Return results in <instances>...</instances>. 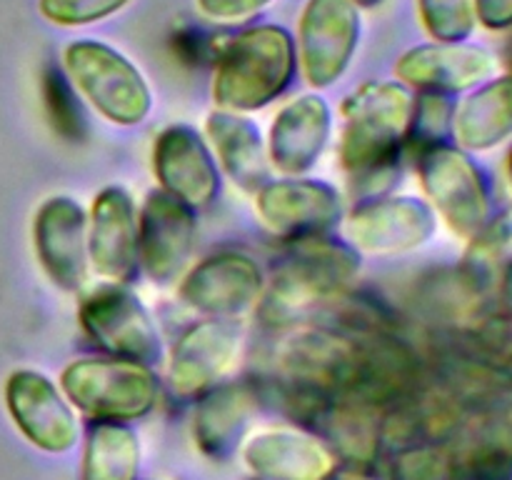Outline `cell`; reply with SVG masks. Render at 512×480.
I'll list each match as a JSON object with an SVG mask.
<instances>
[{
    "label": "cell",
    "instance_id": "cell-1",
    "mask_svg": "<svg viewBox=\"0 0 512 480\" xmlns=\"http://www.w3.org/2000/svg\"><path fill=\"white\" fill-rule=\"evenodd\" d=\"M410 110L413 95L403 83L370 80L345 98L340 160L353 188L368 200L378 198L400 175Z\"/></svg>",
    "mask_w": 512,
    "mask_h": 480
},
{
    "label": "cell",
    "instance_id": "cell-2",
    "mask_svg": "<svg viewBox=\"0 0 512 480\" xmlns=\"http://www.w3.org/2000/svg\"><path fill=\"white\" fill-rule=\"evenodd\" d=\"M298 70V50L283 25H253L225 43L215 60L213 98L223 110H260L288 90Z\"/></svg>",
    "mask_w": 512,
    "mask_h": 480
},
{
    "label": "cell",
    "instance_id": "cell-3",
    "mask_svg": "<svg viewBox=\"0 0 512 480\" xmlns=\"http://www.w3.org/2000/svg\"><path fill=\"white\" fill-rule=\"evenodd\" d=\"M60 390L93 423H133L158 403L150 365L125 358H80L60 375Z\"/></svg>",
    "mask_w": 512,
    "mask_h": 480
},
{
    "label": "cell",
    "instance_id": "cell-4",
    "mask_svg": "<svg viewBox=\"0 0 512 480\" xmlns=\"http://www.w3.org/2000/svg\"><path fill=\"white\" fill-rule=\"evenodd\" d=\"M360 258L348 243L313 235L290 240L288 253L280 258L273 288L265 308L273 318H293L318 303H333L355 280Z\"/></svg>",
    "mask_w": 512,
    "mask_h": 480
},
{
    "label": "cell",
    "instance_id": "cell-5",
    "mask_svg": "<svg viewBox=\"0 0 512 480\" xmlns=\"http://www.w3.org/2000/svg\"><path fill=\"white\" fill-rule=\"evenodd\" d=\"M63 68L73 88L115 125H138L153 108L143 73L103 40H73L63 50Z\"/></svg>",
    "mask_w": 512,
    "mask_h": 480
},
{
    "label": "cell",
    "instance_id": "cell-6",
    "mask_svg": "<svg viewBox=\"0 0 512 480\" xmlns=\"http://www.w3.org/2000/svg\"><path fill=\"white\" fill-rule=\"evenodd\" d=\"M430 208L458 238L473 240L493 218L490 180L468 150L435 145L413 160Z\"/></svg>",
    "mask_w": 512,
    "mask_h": 480
},
{
    "label": "cell",
    "instance_id": "cell-7",
    "mask_svg": "<svg viewBox=\"0 0 512 480\" xmlns=\"http://www.w3.org/2000/svg\"><path fill=\"white\" fill-rule=\"evenodd\" d=\"M360 43V10L350 0H308L298 23V63L313 88L343 78Z\"/></svg>",
    "mask_w": 512,
    "mask_h": 480
},
{
    "label": "cell",
    "instance_id": "cell-8",
    "mask_svg": "<svg viewBox=\"0 0 512 480\" xmlns=\"http://www.w3.org/2000/svg\"><path fill=\"white\" fill-rule=\"evenodd\" d=\"M3 395L10 420L30 445L53 455L75 448L80 438L78 415L48 375L30 368L13 370Z\"/></svg>",
    "mask_w": 512,
    "mask_h": 480
},
{
    "label": "cell",
    "instance_id": "cell-9",
    "mask_svg": "<svg viewBox=\"0 0 512 480\" xmlns=\"http://www.w3.org/2000/svg\"><path fill=\"white\" fill-rule=\"evenodd\" d=\"M80 323L93 343L113 358L145 365L160 358V335L148 308L120 283L93 290L80 303Z\"/></svg>",
    "mask_w": 512,
    "mask_h": 480
},
{
    "label": "cell",
    "instance_id": "cell-10",
    "mask_svg": "<svg viewBox=\"0 0 512 480\" xmlns=\"http://www.w3.org/2000/svg\"><path fill=\"white\" fill-rule=\"evenodd\" d=\"M495 68V55L483 45L470 40H430L405 50L395 63V75L405 88H415L418 93L458 95L493 78Z\"/></svg>",
    "mask_w": 512,
    "mask_h": 480
},
{
    "label": "cell",
    "instance_id": "cell-11",
    "mask_svg": "<svg viewBox=\"0 0 512 480\" xmlns=\"http://www.w3.org/2000/svg\"><path fill=\"white\" fill-rule=\"evenodd\" d=\"M260 220L288 240L328 235L343 215L333 185L308 178H285L263 183L255 195Z\"/></svg>",
    "mask_w": 512,
    "mask_h": 480
},
{
    "label": "cell",
    "instance_id": "cell-12",
    "mask_svg": "<svg viewBox=\"0 0 512 480\" xmlns=\"http://www.w3.org/2000/svg\"><path fill=\"white\" fill-rule=\"evenodd\" d=\"M195 243V215L190 205L165 190L148 195L138 215V263L158 285L178 280Z\"/></svg>",
    "mask_w": 512,
    "mask_h": 480
},
{
    "label": "cell",
    "instance_id": "cell-13",
    "mask_svg": "<svg viewBox=\"0 0 512 480\" xmlns=\"http://www.w3.org/2000/svg\"><path fill=\"white\" fill-rule=\"evenodd\" d=\"M263 295V273L243 253H218L200 260L180 285V298L210 318L233 320Z\"/></svg>",
    "mask_w": 512,
    "mask_h": 480
},
{
    "label": "cell",
    "instance_id": "cell-14",
    "mask_svg": "<svg viewBox=\"0 0 512 480\" xmlns=\"http://www.w3.org/2000/svg\"><path fill=\"white\" fill-rule=\"evenodd\" d=\"M240 355V328L233 320L210 318L190 328L170 355V388L180 398H200L223 383Z\"/></svg>",
    "mask_w": 512,
    "mask_h": 480
},
{
    "label": "cell",
    "instance_id": "cell-15",
    "mask_svg": "<svg viewBox=\"0 0 512 480\" xmlns=\"http://www.w3.org/2000/svg\"><path fill=\"white\" fill-rule=\"evenodd\" d=\"M33 245L48 278L63 290H78L88 275V218L73 198L55 195L38 208Z\"/></svg>",
    "mask_w": 512,
    "mask_h": 480
},
{
    "label": "cell",
    "instance_id": "cell-16",
    "mask_svg": "<svg viewBox=\"0 0 512 480\" xmlns=\"http://www.w3.org/2000/svg\"><path fill=\"white\" fill-rule=\"evenodd\" d=\"M153 170L160 190L183 200L190 208L213 203L220 173L208 143L190 125H170L153 145Z\"/></svg>",
    "mask_w": 512,
    "mask_h": 480
},
{
    "label": "cell",
    "instance_id": "cell-17",
    "mask_svg": "<svg viewBox=\"0 0 512 480\" xmlns=\"http://www.w3.org/2000/svg\"><path fill=\"white\" fill-rule=\"evenodd\" d=\"M435 210L420 198H373L348 218V238L368 253H405L428 243L435 233Z\"/></svg>",
    "mask_w": 512,
    "mask_h": 480
},
{
    "label": "cell",
    "instance_id": "cell-18",
    "mask_svg": "<svg viewBox=\"0 0 512 480\" xmlns=\"http://www.w3.org/2000/svg\"><path fill=\"white\" fill-rule=\"evenodd\" d=\"M88 260L95 273L110 283H128L138 270V210L118 185L103 188L93 200Z\"/></svg>",
    "mask_w": 512,
    "mask_h": 480
},
{
    "label": "cell",
    "instance_id": "cell-19",
    "mask_svg": "<svg viewBox=\"0 0 512 480\" xmlns=\"http://www.w3.org/2000/svg\"><path fill=\"white\" fill-rule=\"evenodd\" d=\"M243 463L258 480H323L335 455L303 428H265L243 443Z\"/></svg>",
    "mask_w": 512,
    "mask_h": 480
},
{
    "label": "cell",
    "instance_id": "cell-20",
    "mask_svg": "<svg viewBox=\"0 0 512 480\" xmlns=\"http://www.w3.org/2000/svg\"><path fill=\"white\" fill-rule=\"evenodd\" d=\"M258 408V393L250 383H218L198 398L193 413V440L205 458L223 463L245 438Z\"/></svg>",
    "mask_w": 512,
    "mask_h": 480
},
{
    "label": "cell",
    "instance_id": "cell-21",
    "mask_svg": "<svg viewBox=\"0 0 512 480\" xmlns=\"http://www.w3.org/2000/svg\"><path fill=\"white\" fill-rule=\"evenodd\" d=\"M330 135V108L320 95H300L278 110L270 128V160L285 175L318 163Z\"/></svg>",
    "mask_w": 512,
    "mask_h": 480
},
{
    "label": "cell",
    "instance_id": "cell-22",
    "mask_svg": "<svg viewBox=\"0 0 512 480\" xmlns=\"http://www.w3.org/2000/svg\"><path fill=\"white\" fill-rule=\"evenodd\" d=\"M453 143L468 153L512 143V73L493 75L455 103Z\"/></svg>",
    "mask_w": 512,
    "mask_h": 480
},
{
    "label": "cell",
    "instance_id": "cell-23",
    "mask_svg": "<svg viewBox=\"0 0 512 480\" xmlns=\"http://www.w3.org/2000/svg\"><path fill=\"white\" fill-rule=\"evenodd\" d=\"M208 135L225 173L245 190L265 183V148L258 128L233 110H218L208 118Z\"/></svg>",
    "mask_w": 512,
    "mask_h": 480
},
{
    "label": "cell",
    "instance_id": "cell-24",
    "mask_svg": "<svg viewBox=\"0 0 512 480\" xmlns=\"http://www.w3.org/2000/svg\"><path fill=\"white\" fill-rule=\"evenodd\" d=\"M140 440L128 423H93L83 450L80 480H135Z\"/></svg>",
    "mask_w": 512,
    "mask_h": 480
},
{
    "label": "cell",
    "instance_id": "cell-25",
    "mask_svg": "<svg viewBox=\"0 0 512 480\" xmlns=\"http://www.w3.org/2000/svg\"><path fill=\"white\" fill-rule=\"evenodd\" d=\"M453 115V95L418 93V98H413L408 130L403 138L405 158L415 160L435 145L453 143Z\"/></svg>",
    "mask_w": 512,
    "mask_h": 480
},
{
    "label": "cell",
    "instance_id": "cell-26",
    "mask_svg": "<svg viewBox=\"0 0 512 480\" xmlns=\"http://www.w3.org/2000/svg\"><path fill=\"white\" fill-rule=\"evenodd\" d=\"M390 480H460L448 443L403 445L390 460Z\"/></svg>",
    "mask_w": 512,
    "mask_h": 480
},
{
    "label": "cell",
    "instance_id": "cell-27",
    "mask_svg": "<svg viewBox=\"0 0 512 480\" xmlns=\"http://www.w3.org/2000/svg\"><path fill=\"white\" fill-rule=\"evenodd\" d=\"M43 98L53 128L68 140L85 138V110L80 105L78 90L73 88L63 70L50 68L43 78Z\"/></svg>",
    "mask_w": 512,
    "mask_h": 480
},
{
    "label": "cell",
    "instance_id": "cell-28",
    "mask_svg": "<svg viewBox=\"0 0 512 480\" xmlns=\"http://www.w3.org/2000/svg\"><path fill=\"white\" fill-rule=\"evenodd\" d=\"M425 33L440 43H460L475 33L473 0H418Z\"/></svg>",
    "mask_w": 512,
    "mask_h": 480
},
{
    "label": "cell",
    "instance_id": "cell-29",
    "mask_svg": "<svg viewBox=\"0 0 512 480\" xmlns=\"http://www.w3.org/2000/svg\"><path fill=\"white\" fill-rule=\"evenodd\" d=\"M130 0H38L40 15L63 28L93 25L120 13Z\"/></svg>",
    "mask_w": 512,
    "mask_h": 480
},
{
    "label": "cell",
    "instance_id": "cell-30",
    "mask_svg": "<svg viewBox=\"0 0 512 480\" xmlns=\"http://www.w3.org/2000/svg\"><path fill=\"white\" fill-rule=\"evenodd\" d=\"M270 3L273 0H198V8L215 23H240L258 15Z\"/></svg>",
    "mask_w": 512,
    "mask_h": 480
},
{
    "label": "cell",
    "instance_id": "cell-31",
    "mask_svg": "<svg viewBox=\"0 0 512 480\" xmlns=\"http://www.w3.org/2000/svg\"><path fill=\"white\" fill-rule=\"evenodd\" d=\"M475 23L490 33L512 30V0H473Z\"/></svg>",
    "mask_w": 512,
    "mask_h": 480
},
{
    "label": "cell",
    "instance_id": "cell-32",
    "mask_svg": "<svg viewBox=\"0 0 512 480\" xmlns=\"http://www.w3.org/2000/svg\"><path fill=\"white\" fill-rule=\"evenodd\" d=\"M495 295H498V300H500V308L508 310V313L512 315V260L505 265L503 273H500L498 285H495Z\"/></svg>",
    "mask_w": 512,
    "mask_h": 480
},
{
    "label": "cell",
    "instance_id": "cell-33",
    "mask_svg": "<svg viewBox=\"0 0 512 480\" xmlns=\"http://www.w3.org/2000/svg\"><path fill=\"white\" fill-rule=\"evenodd\" d=\"M323 480H378V478L370 475L368 470L350 465V468H333Z\"/></svg>",
    "mask_w": 512,
    "mask_h": 480
},
{
    "label": "cell",
    "instance_id": "cell-34",
    "mask_svg": "<svg viewBox=\"0 0 512 480\" xmlns=\"http://www.w3.org/2000/svg\"><path fill=\"white\" fill-rule=\"evenodd\" d=\"M505 183H508L510 198H512V145L508 150V158H505Z\"/></svg>",
    "mask_w": 512,
    "mask_h": 480
},
{
    "label": "cell",
    "instance_id": "cell-35",
    "mask_svg": "<svg viewBox=\"0 0 512 480\" xmlns=\"http://www.w3.org/2000/svg\"><path fill=\"white\" fill-rule=\"evenodd\" d=\"M350 3H353L355 8H375V5H380L383 0H350Z\"/></svg>",
    "mask_w": 512,
    "mask_h": 480
},
{
    "label": "cell",
    "instance_id": "cell-36",
    "mask_svg": "<svg viewBox=\"0 0 512 480\" xmlns=\"http://www.w3.org/2000/svg\"><path fill=\"white\" fill-rule=\"evenodd\" d=\"M505 58H508V73H512V40L508 45V53H505Z\"/></svg>",
    "mask_w": 512,
    "mask_h": 480
},
{
    "label": "cell",
    "instance_id": "cell-37",
    "mask_svg": "<svg viewBox=\"0 0 512 480\" xmlns=\"http://www.w3.org/2000/svg\"><path fill=\"white\" fill-rule=\"evenodd\" d=\"M135 480H138V478H135Z\"/></svg>",
    "mask_w": 512,
    "mask_h": 480
}]
</instances>
